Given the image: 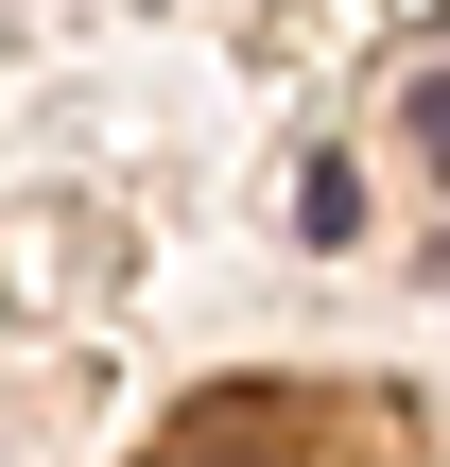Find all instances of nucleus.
Segmentation results:
<instances>
[{
	"instance_id": "f257e3e1",
	"label": "nucleus",
	"mask_w": 450,
	"mask_h": 467,
	"mask_svg": "<svg viewBox=\"0 0 450 467\" xmlns=\"http://www.w3.org/2000/svg\"><path fill=\"white\" fill-rule=\"evenodd\" d=\"M295 225H312V243H347V225H364V191H347V156H312V173H295Z\"/></svg>"
},
{
	"instance_id": "f03ea898",
	"label": "nucleus",
	"mask_w": 450,
	"mask_h": 467,
	"mask_svg": "<svg viewBox=\"0 0 450 467\" xmlns=\"http://www.w3.org/2000/svg\"><path fill=\"white\" fill-rule=\"evenodd\" d=\"M416 139H434V156H450V69H434V87H416Z\"/></svg>"
}]
</instances>
